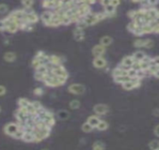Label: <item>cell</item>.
Segmentation results:
<instances>
[{
	"mask_svg": "<svg viewBox=\"0 0 159 150\" xmlns=\"http://www.w3.org/2000/svg\"><path fill=\"white\" fill-rule=\"evenodd\" d=\"M50 133H51V128H46V129L34 128V131H33V134L35 137L34 143H38V142L46 139V138L50 135Z\"/></svg>",
	"mask_w": 159,
	"mask_h": 150,
	"instance_id": "cell-1",
	"label": "cell"
},
{
	"mask_svg": "<svg viewBox=\"0 0 159 150\" xmlns=\"http://www.w3.org/2000/svg\"><path fill=\"white\" fill-rule=\"evenodd\" d=\"M4 22H5V25H6V29L5 31L9 32L10 34H14L19 30V25L18 23H16L12 19H10L9 16H7L4 19Z\"/></svg>",
	"mask_w": 159,
	"mask_h": 150,
	"instance_id": "cell-2",
	"label": "cell"
},
{
	"mask_svg": "<svg viewBox=\"0 0 159 150\" xmlns=\"http://www.w3.org/2000/svg\"><path fill=\"white\" fill-rule=\"evenodd\" d=\"M51 72L57 77H63V78H66V79L69 78V72H66V69L64 68L63 65L53 66V68L51 69Z\"/></svg>",
	"mask_w": 159,
	"mask_h": 150,
	"instance_id": "cell-3",
	"label": "cell"
},
{
	"mask_svg": "<svg viewBox=\"0 0 159 150\" xmlns=\"http://www.w3.org/2000/svg\"><path fill=\"white\" fill-rule=\"evenodd\" d=\"M67 90L73 95H82L85 92V86L81 84H72L69 86Z\"/></svg>",
	"mask_w": 159,
	"mask_h": 150,
	"instance_id": "cell-4",
	"label": "cell"
},
{
	"mask_svg": "<svg viewBox=\"0 0 159 150\" xmlns=\"http://www.w3.org/2000/svg\"><path fill=\"white\" fill-rule=\"evenodd\" d=\"M21 129L20 128V126L18 123H14V122H10V123H8L5 128H4V131H5L6 134H8V135L10 136H12L13 134L18 131L19 129Z\"/></svg>",
	"mask_w": 159,
	"mask_h": 150,
	"instance_id": "cell-5",
	"label": "cell"
},
{
	"mask_svg": "<svg viewBox=\"0 0 159 150\" xmlns=\"http://www.w3.org/2000/svg\"><path fill=\"white\" fill-rule=\"evenodd\" d=\"M94 112L97 116H104V114H108L109 112V107L108 105L106 104H102V103H99L94 106Z\"/></svg>",
	"mask_w": 159,
	"mask_h": 150,
	"instance_id": "cell-6",
	"label": "cell"
},
{
	"mask_svg": "<svg viewBox=\"0 0 159 150\" xmlns=\"http://www.w3.org/2000/svg\"><path fill=\"white\" fill-rule=\"evenodd\" d=\"M141 85V81L140 80H138V79H134V80H131L129 82L125 83L122 86L123 88L125 90H132L134 88H138L140 87Z\"/></svg>",
	"mask_w": 159,
	"mask_h": 150,
	"instance_id": "cell-7",
	"label": "cell"
},
{
	"mask_svg": "<svg viewBox=\"0 0 159 150\" xmlns=\"http://www.w3.org/2000/svg\"><path fill=\"white\" fill-rule=\"evenodd\" d=\"M83 21L85 22V23L88 26L94 25L99 22L97 17V13H95V12H91L90 14L87 15V16H85L84 18H83Z\"/></svg>",
	"mask_w": 159,
	"mask_h": 150,
	"instance_id": "cell-8",
	"label": "cell"
},
{
	"mask_svg": "<svg viewBox=\"0 0 159 150\" xmlns=\"http://www.w3.org/2000/svg\"><path fill=\"white\" fill-rule=\"evenodd\" d=\"M106 52V47H104L103 45H101L100 43L99 44H97L93 47L92 49V54L95 57H98V56H103V54Z\"/></svg>",
	"mask_w": 159,
	"mask_h": 150,
	"instance_id": "cell-9",
	"label": "cell"
},
{
	"mask_svg": "<svg viewBox=\"0 0 159 150\" xmlns=\"http://www.w3.org/2000/svg\"><path fill=\"white\" fill-rule=\"evenodd\" d=\"M93 65L97 69H104L107 66V60L104 56L95 57L93 60Z\"/></svg>",
	"mask_w": 159,
	"mask_h": 150,
	"instance_id": "cell-10",
	"label": "cell"
},
{
	"mask_svg": "<svg viewBox=\"0 0 159 150\" xmlns=\"http://www.w3.org/2000/svg\"><path fill=\"white\" fill-rule=\"evenodd\" d=\"M127 72L128 70L124 69L120 65L117 66L116 68H114L112 70V76L114 77H120V76H127Z\"/></svg>",
	"mask_w": 159,
	"mask_h": 150,
	"instance_id": "cell-11",
	"label": "cell"
},
{
	"mask_svg": "<svg viewBox=\"0 0 159 150\" xmlns=\"http://www.w3.org/2000/svg\"><path fill=\"white\" fill-rule=\"evenodd\" d=\"M73 36L76 41H82L84 39V31L81 28H78L76 27L73 30Z\"/></svg>",
	"mask_w": 159,
	"mask_h": 150,
	"instance_id": "cell-12",
	"label": "cell"
},
{
	"mask_svg": "<svg viewBox=\"0 0 159 150\" xmlns=\"http://www.w3.org/2000/svg\"><path fill=\"white\" fill-rule=\"evenodd\" d=\"M135 61L136 60H135L132 56H125L124 58L122 59L120 65L127 67V68H131V67H132L133 64L135 63Z\"/></svg>",
	"mask_w": 159,
	"mask_h": 150,
	"instance_id": "cell-13",
	"label": "cell"
},
{
	"mask_svg": "<svg viewBox=\"0 0 159 150\" xmlns=\"http://www.w3.org/2000/svg\"><path fill=\"white\" fill-rule=\"evenodd\" d=\"M53 10H44L40 15V19L41 21L44 23V25L47 23H49L51 19H53Z\"/></svg>",
	"mask_w": 159,
	"mask_h": 150,
	"instance_id": "cell-14",
	"label": "cell"
},
{
	"mask_svg": "<svg viewBox=\"0 0 159 150\" xmlns=\"http://www.w3.org/2000/svg\"><path fill=\"white\" fill-rule=\"evenodd\" d=\"M100 121H101V119L99 118V116H97V114H94V116H89L88 118H87L86 122H88V123L92 126L93 128H97Z\"/></svg>",
	"mask_w": 159,
	"mask_h": 150,
	"instance_id": "cell-15",
	"label": "cell"
},
{
	"mask_svg": "<svg viewBox=\"0 0 159 150\" xmlns=\"http://www.w3.org/2000/svg\"><path fill=\"white\" fill-rule=\"evenodd\" d=\"M42 7L44 8L46 10H54L57 5V1H43L41 3Z\"/></svg>",
	"mask_w": 159,
	"mask_h": 150,
	"instance_id": "cell-16",
	"label": "cell"
},
{
	"mask_svg": "<svg viewBox=\"0 0 159 150\" xmlns=\"http://www.w3.org/2000/svg\"><path fill=\"white\" fill-rule=\"evenodd\" d=\"M104 12L107 14V17H113L116 14V8H114L112 5H108L104 8Z\"/></svg>",
	"mask_w": 159,
	"mask_h": 150,
	"instance_id": "cell-17",
	"label": "cell"
},
{
	"mask_svg": "<svg viewBox=\"0 0 159 150\" xmlns=\"http://www.w3.org/2000/svg\"><path fill=\"white\" fill-rule=\"evenodd\" d=\"M158 13H159V10L157 8H149L148 9V15L152 21H154V20L158 17Z\"/></svg>",
	"mask_w": 159,
	"mask_h": 150,
	"instance_id": "cell-18",
	"label": "cell"
},
{
	"mask_svg": "<svg viewBox=\"0 0 159 150\" xmlns=\"http://www.w3.org/2000/svg\"><path fill=\"white\" fill-rule=\"evenodd\" d=\"M49 60H50V63L53 66H60V65H62L61 57H59L57 56H54V54H51V56H50Z\"/></svg>",
	"mask_w": 159,
	"mask_h": 150,
	"instance_id": "cell-19",
	"label": "cell"
},
{
	"mask_svg": "<svg viewBox=\"0 0 159 150\" xmlns=\"http://www.w3.org/2000/svg\"><path fill=\"white\" fill-rule=\"evenodd\" d=\"M113 39L110 36H103L101 39H100V44L103 45L104 47H108L110 46L111 43H112Z\"/></svg>",
	"mask_w": 159,
	"mask_h": 150,
	"instance_id": "cell-20",
	"label": "cell"
},
{
	"mask_svg": "<svg viewBox=\"0 0 159 150\" xmlns=\"http://www.w3.org/2000/svg\"><path fill=\"white\" fill-rule=\"evenodd\" d=\"M16 57H17V56H16V54L13 52H7L4 54V59H5V61L10 62V63L14 62L16 60Z\"/></svg>",
	"mask_w": 159,
	"mask_h": 150,
	"instance_id": "cell-21",
	"label": "cell"
},
{
	"mask_svg": "<svg viewBox=\"0 0 159 150\" xmlns=\"http://www.w3.org/2000/svg\"><path fill=\"white\" fill-rule=\"evenodd\" d=\"M113 80H114L115 83H116V84H120V85H123L124 84H125V83L131 81L132 79H131L130 77H128V76H120V77H114Z\"/></svg>",
	"mask_w": 159,
	"mask_h": 150,
	"instance_id": "cell-22",
	"label": "cell"
},
{
	"mask_svg": "<svg viewBox=\"0 0 159 150\" xmlns=\"http://www.w3.org/2000/svg\"><path fill=\"white\" fill-rule=\"evenodd\" d=\"M22 140L26 142V143H31V142H34L35 137H34L33 132H25V135H23Z\"/></svg>",
	"mask_w": 159,
	"mask_h": 150,
	"instance_id": "cell-23",
	"label": "cell"
},
{
	"mask_svg": "<svg viewBox=\"0 0 159 150\" xmlns=\"http://www.w3.org/2000/svg\"><path fill=\"white\" fill-rule=\"evenodd\" d=\"M62 23H61V21L60 20H58V19H51V21L49 23H45V25L47 26H50V27H57L59 25H61Z\"/></svg>",
	"mask_w": 159,
	"mask_h": 150,
	"instance_id": "cell-24",
	"label": "cell"
},
{
	"mask_svg": "<svg viewBox=\"0 0 159 150\" xmlns=\"http://www.w3.org/2000/svg\"><path fill=\"white\" fill-rule=\"evenodd\" d=\"M31 101H29L28 100H26L25 98H21L20 100H18V104H19V107H25L27 108L28 106L30 105Z\"/></svg>",
	"mask_w": 159,
	"mask_h": 150,
	"instance_id": "cell-25",
	"label": "cell"
},
{
	"mask_svg": "<svg viewBox=\"0 0 159 150\" xmlns=\"http://www.w3.org/2000/svg\"><path fill=\"white\" fill-rule=\"evenodd\" d=\"M145 41H146V39H137L136 41H134V46L137 47V48H144Z\"/></svg>",
	"mask_w": 159,
	"mask_h": 150,
	"instance_id": "cell-26",
	"label": "cell"
},
{
	"mask_svg": "<svg viewBox=\"0 0 159 150\" xmlns=\"http://www.w3.org/2000/svg\"><path fill=\"white\" fill-rule=\"evenodd\" d=\"M146 56V54L143 53V52H141V51H138V52H136V53H134L133 54H132V56L134 57V59L136 61H141L143 58H144V56Z\"/></svg>",
	"mask_w": 159,
	"mask_h": 150,
	"instance_id": "cell-27",
	"label": "cell"
},
{
	"mask_svg": "<svg viewBox=\"0 0 159 150\" xmlns=\"http://www.w3.org/2000/svg\"><path fill=\"white\" fill-rule=\"evenodd\" d=\"M108 128H109L108 122H106L104 120H101L100 122H99V124L97 125V127L95 129H98V131H106V129Z\"/></svg>",
	"mask_w": 159,
	"mask_h": 150,
	"instance_id": "cell-28",
	"label": "cell"
},
{
	"mask_svg": "<svg viewBox=\"0 0 159 150\" xmlns=\"http://www.w3.org/2000/svg\"><path fill=\"white\" fill-rule=\"evenodd\" d=\"M93 129H94V128L88 123V122H85V123L82 124V131L85 133H89V132L92 131Z\"/></svg>",
	"mask_w": 159,
	"mask_h": 150,
	"instance_id": "cell-29",
	"label": "cell"
},
{
	"mask_svg": "<svg viewBox=\"0 0 159 150\" xmlns=\"http://www.w3.org/2000/svg\"><path fill=\"white\" fill-rule=\"evenodd\" d=\"M69 107H70V109H72V110L79 109L80 107H81V102H80V100H71L69 102Z\"/></svg>",
	"mask_w": 159,
	"mask_h": 150,
	"instance_id": "cell-30",
	"label": "cell"
},
{
	"mask_svg": "<svg viewBox=\"0 0 159 150\" xmlns=\"http://www.w3.org/2000/svg\"><path fill=\"white\" fill-rule=\"evenodd\" d=\"M93 150H105V144L102 142H95L93 144Z\"/></svg>",
	"mask_w": 159,
	"mask_h": 150,
	"instance_id": "cell-31",
	"label": "cell"
},
{
	"mask_svg": "<svg viewBox=\"0 0 159 150\" xmlns=\"http://www.w3.org/2000/svg\"><path fill=\"white\" fill-rule=\"evenodd\" d=\"M23 135H25V131H23V129H20L18 131H16V132L13 134L12 137L14 138V139L22 140V139H23Z\"/></svg>",
	"mask_w": 159,
	"mask_h": 150,
	"instance_id": "cell-32",
	"label": "cell"
},
{
	"mask_svg": "<svg viewBox=\"0 0 159 150\" xmlns=\"http://www.w3.org/2000/svg\"><path fill=\"white\" fill-rule=\"evenodd\" d=\"M127 76L130 77L132 80L134 79H137V76H138V70L134 69L133 68H130L128 69V72H127Z\"/></svg>",
	"mask_w": 159,
	"mask_h": 150,
	"instance_id": "cell-33",
	"label": "cell"
},
{
	"mask_svg": "<svg viewBox=\"0 0 159 150\" xmlns=\"http://www.w3.org/2000/svg\"><path fill=\"white\" fill-rule=\"evenodd\" d=\"M36 72H38V73H41V74H47L49 72V69H48V67L46 65H42L39 67L38 69H36Z\"/></svg>",
	"mask_w": 159,
	"mask_h": 150,
	"instance_id": "cell-34",
	"label": "cell"
},
{
	"mask_svg": "<svg viewBox=\"0 0 159 150\" xmlns=\"http://www.w3.org/2000/svg\"><path fill=\"white\" fill-rule=\"evenodd\" d=\"M149 147L151 150H159V141L154 140L149 144Z\"/></svg>",
	"mask_w": 159,
	"mask_h": 150,
	"instance_id": "cell-35",
	"label": "cell"
},
{
	"mask_svg": "<svg viewBox=\"0 0 159 150\" xmlns=\"http://www.w3.org/2000/svg\"><path fill=\"white\" fill-rule=\"evenodd\" d=\"M22 5L23 7V9H25V10H32V6L34 5V1H29V0H27V1H23Z\"/></svg>",
	"mask_w": 159,
	"mask_h": 150,
	"instance_id": "cell-36",
	"label": "cell"
},
{
	"mask_svg": "<svg viewBox=\"0 0 159 150\" xmlns=\"http://www.w3.org/2000/svg\"><path fill=\"white\" fill-rule=\"evenodd\" d=\"M31 65H32V67H33V68H34L35 69H38L40 66H42L41 61L39 60V59L36 58V57H34V59H33V60H32Z\"/></svg>",
	"mask_w": 159,
	"mask_h": 150,
	"instance_id": "cell-37",
	"label": "cell"
},
{
	"mask_svg": "<svg viewBox=\"0 0 159 150\" xmlns=\"http://www.w3.org/2000/svg\"><path fill=\"white\" fill-rule=\"evenodd\" d=\"M142 31H143V34H151V33H153V27L151 26L149 23L148 25H144L142 27Z\"/></svg>",
	"mask_w": 159,
	"mask_h": 150,
	"instance_id": "cell-38",
	"label": "cell"
},
{
	"mask_svg": "<svg viewBox=\"0 0 159 150\" xmlns=\"http://www.w3.org/2000/svg\"><path fill=\"white\" fill-rule=\"evenodd\" d=\"M140 70H143V72H147V70H148L149 68L151 67L150 63H146V62L140 61Z\"/></svg>",
	"mask_w": 159,
	"mask_h": 150,
	"instance_id": "cell-39",
	"label": "cell"
},
{
	"mask_svg": "<svg viewBox=\"0 0 159 150\" xmlns=\"http://www.w3.org/2000/svg\"><path fill=\"white\" fill-rule=\"evenodd\" d=\"M69 113H67L66 111H59L58 112V117L61 118V119L63 120H66L67 117H69Z\"/></svg>",
	"mask_w": 159,
	"mask_h": 150,
	"instance_id": "cell-40",
	"label": "cell"
},
{
	"mask_svg": "<svg viewBox=\"0 0 159 150\" xmlns=\"http://www.w3.org/2000/svg\"><path fill=\"white\" fill-rule=\"evenodd\" d=\"M154 45V42L150 39H146V41H145V45H144V48L146 49H151L153 48Z\"/></svg>",
	"mask_w": 159,
	"mask_h": 150,
	"instance_id": "cell-41",
	"label": "cell"
},
{
	"mask_svg": "<svg viewBox=\"0 0 159 150\" xmlns=\"http://www.w3.org/2000/svg\"><path fill=\"white\" fill-rule=\"evenodd\" d=\"M137 27H138V26H137L136 23H135L134 22H131V23H128V25H127V29H128L129 32L134 33V31L136 30Z\"/></svg>",
	"mask_w": 159,
	"mask_h": 150,
	"instance_id": "cell-42",
	"label": "cell"
},
{
	"mask_svg": "<svg viewBox=\"0 0 159 150\" xmlns=\"http://www.w3.org/2000/svg\"><path fill=\"white\" fill-rule=\"evenodd\" d=\"M45 74H41V73H38V72H35V79L37 81H41L43 82L45 79Z\"/></svg>",
	"mask_w": 159,
	"mask_h": 150,
	"instance_id": "cell-43",
	"label": "cell"
},
{
	"mask_svg": "<svg viewBox=\"0 0 159 150\" xmlns=\"http://www.w3.org/2000/svg\"><path fill=\"white\" fill-rule=\"evenodd\" d=\"M97 19H98L99 22H101V21H103L104 19L108 18V17H107V14L104 12V11H102V12H97Z\"/></svg>",
	"mask_w": 159,
	"mask_h": 150,
	"instance_id": "cell-44",
	"label": "cell"
},
{
	"mask_svg": "<svg viewBox=\"0 0 159 150\" xmlns=\"http://www.w3.org/2000/svg\"><path fill=\"white\" fill-rule=\"evenodd\" d=\"M127 16H128L129 18H131L132 20H134L135 18H136V16H137V10H129L128 12H127Z\"/></svg>",
	"mask_w": 159,
	"mask_h": 150,
	"instance_id": "cell-45",
	"label": "cell"
},
{
	"mask_svg": "<svg viewBox=\"0 0 159 150\" xmlns=\"http://www.w3.org/2000/svg\"><path fill=\"white\" fill-rule=\"evenodd\" d=\"M133 34L135 35V36H137V37H141V36H143V35H144V34H143L142 28H141V27H138V26L136 28V30L134 31Z\"/></svg>",
	"mask_w": 159,
	"mask_h": 150,
	"instance_id": "cell-46",
	"label": "cell"
},
{
	"mask_svg": "<svg viewBox=\"0 0 159 150\" xmlns=\"http://www.w3.org/2000/svg\"><path fill=\"white\" fill-rule=\"evenodd\" d=\"M32 104H33V106L36 108V110H37V111H39V110H41L43 108V106L41 105V103L39 101H38V100L32 101Z\"/></svg>",
	"mask_w": 159,
	"mask_h": 150,
	"instance_id": "cell-47",
	"label": "cell"
},
{
	"mask_svg": "<svg viewBox=\"0 0 159 150\" xmlns=\"http://www.w3.org/2000/svg\"><path fill=\"white\" fill-rule=\"evenodd\" d=\"M87 26H88V25H87L86 23H85V22L83 21V19L82 20V21H80V22L77 23V25H76V27H78V28H81V29H82V30L84 29V28H86Z\"/></svg>",
	"mask_w": 159,
	"mask_h": 150,
	"instance_id": "cell-48",
	"label": "cell"
},
{
	"mask_svg": "<svg viewBox=\"0 0 159 150\" xmlns=\"http://www.w3.org/2000/svg\"><path fill=\"white\" fill-rule=\"evenodd\" d=\"M9 10V7L6 4H0V13H6Z\"/></svg>",
	"mask_w": 159,
	"mask_h": 150,
	"instance_id": "cell-49",
	"label": "cell"
},
{
	"mask_svg": "<svg viewBox=\"0 0 159 150\" xmlns=\"http://www.w3.org/2000/svg\"><path fill=\"white\" fill-rule=\"evenodd\" d=\"M34 94L36 95V96H41V95L43 94V89L41 87H37L34 89Z\"/></svg>",
	"mask_w": 159,
	"mask_h": 150,
	"instance_id": "cell-50",
	"label": "cell"
},
{
	"mask_svg": "<svg viewBox=\"0 0 159 150\" xmlns=\"http://www.w3.org/2000/svg\"><path fill=\"white\" fill-rule=\"evenodd\" d=\"M151 65H156L157 67H159V56H156V57H154L152 59V61H151L150 63Z\"/></svg>",
	"mask_w": 159,
	"mask_h": 150,
	"instance_id": "cell-51",
	"label": "cell"
},
{
	"mask_svg": "<svg viewBox=\"0 0 159 150\" xmlns=\"http://www.w3.org/2000/svg\"><path fill=\"white\" fill-rule=\"evenodd\" d=\"M7 93V89L4 85H0V96H4Z\"/></svg>",
	"mask_w": 159,
	"mask_h": 150,
	"instance_id": "cell-52",
	"label": "cell"
},
{
	"mask_svg": "<svg viewBox=\"0 0 159 150\" xmlns=\"http://www.w3.org/2000/svg\"><path fill=\"white\" fill-rule=\"evenodd\" d=\"M6 29V25H5V22H4V19L0 20V31H4Z\"/></svg>",
	"mask_w": 159,
	"mask_h": 150,
	"instance_id": "cell-53",
	"label": "cell"
},
{
	"mask_svg": "<svg viewBox=\"0 0 159 150\" xmlns=\"http://www.w3.org/2000/svg\"><path fill=\"white\" fill-rule=\"evenodd\" d=\"M121 4L120 1H116V0H112V1H110V5H112L114 8H117L119 5Z\"/></svg>",
	"mask_w": 159,
	"mask_h": 150,
	"instance_id": "cell-54",
	"label": "cell"
},
{
	"mask_svg": "<svg viewBox=\"0 0 159 150\" xmlns=\"http://www.w3.org/2000/svg\"><path fill=\"white\" fill-rule=\"evenodd\" d=\"M153 33L154 34H159V25H156L153 27Z\"/></svg>",
	"mask_w": 159,
	"mask_h": 150,
	"instance_id": "cell-55",
	"label": "cell"
},
{
	"mask_svg": "<svg viewBox=\"0 0 159 150\" xmlns=\"http://www.w3.org/2000/svg\"><path fill=\"white\" fill-rule=\"evenodd\" d=\"M154 132L157 137H159V124L157 126H156V128H154Z\"/></svg>",
	"mask_w": 159,
	"mask_h": 150,
	"instance_id": "cell-56",
	"label": "cell"
},
{
	"mask_svg": "<svg viewBox=\"0 0 159 150\" xmlns=\"http://www.w3.org/2000/svg\"><path fill=\"white\" fill-rule=\"evenodd\" d=\"M100 4L103 6V8H105V7H107L108 5H110V1H101Z\"/></svg>",
	"mask_w": 159,
	"mask_h": 150,
	"instance_id": "cell-57",
	"label": "cell"
},
{
	"mask_svg": "<svg viewBox=\"0 0 159 150\" xmlns=\"http://www.w3.org/2000/svg\"><path fill=\"white\" fill-rule=\"evenodd\" d=\"M154 116H159V110L158 109H156V110H154Z\"/></svg>",
	"mask_w": 159,
	"mask_h": 150,
	"instance_id": "cell-58",
	"label": "cell"
},
{
	"mask_svg": "<svg viewBox=\"0 0 159 150\" xmlns=\"http://www.w3.org/2000/svg\"><path fill=\"white\" fill-rule=\"evenodd\" d=\"M154 76L156 77V78H159V69L157 70V72H156V73H154Z\"/></svg>",
	"mask_w": 159,
	"mask_h": 150,
	"instance_id": "cell-59",
	"label": "cell"
},
{
	"mask_svg": "<svg viewBox=\"0 0 159 150\" xmlns=\"http://www.w3.org/2000/svg\"><path fill=\"white\" fill-rule=\"evenodd\" d=\"M0 112H1V107H0Z\"/></svg>",
	"mask_w": 159,
	"mask_h": 150,
	"instance_id": "cell-60",
	"label": "cell"
},
{
	"mask_svg": "<svg viewBox=\"0 0 159 150\" xmlns=\"http://www.w3.org/2000/svg\"><path fill=\"white\" fill-rule=\"evenodd\" d=\"M157 18H159V13H158V17H157Z\"/></svg>",
	"mask_w": 159,
	"mask_h": 150,
	"instance_id": "cell-61",
	"label": "cell"
},
{
	"mask_svg": "<svg viewBox=\"0 0 159 150\" xmlns=\"http://www.w3.org/2000/svg\"><path fill=\"white\" fill-rule=\"evenodd\" d=\"M43 150H48V149H43Z\"/></svg>",
	"mask_w": 159,
	"mask_h": 150,
	"instance_id": "cell-62",
	"label": "cell"
}]
</instances>
